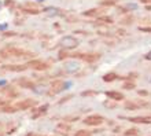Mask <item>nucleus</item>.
Masks as SVG:
<instances>
[{"instance_id":"43","label":"nucleus","mask_w":151,"mask_h":136,"mask_svg":"<svg viewBox=\"0 0 151 136\" xmlns=\"http://www.w3.org/2000/svg\"><path fill=\"white\" fill-rule=\"evenodd\" d=\"M0 6H1V3H0Z\"/></svg>"},{"instance_id":"23","label":"nucleus","mask_w":151,"mask_h":136,"mask_svg":"<svg viewBox=\"0 0 151 136\" xmlns=\"http://www.w3.org/2000/svg\"><path fill=\"white\" fill-rule=\"evenodd\" d=\"M125 10L127 11H131V10H136L137 8V4H135V3H128V4H125Z\"/></svg>"},{"instance_id":"30","label":"nucleus","mask_w":151,"mask_h":136,"mask_svg":"<svg viewBox=\"0 0 151 136\" xmlns=\"http://www.w3.org/2000/svg\"><path fill=\"white\" fill-rule=\"evenodd\" d=\"M102 6H113V4H115V0H106V1H102Z\"/></svg>"},{"instance_id":"29","label":"nucleus","mask_w":151,"mask_h":136,"mask_svg":"<svg viewBox=\"0 0 151 136\" xmlns=\"http://www.w3.org/2000/svg\"><path fill=\"white\" fill-rule=\"evenodd\" d=\"M121 24H122V25H129V24H132V17H128V18H124V19L121 21Z\"/></svg>"},{"instance_id":"10","label":"nucleus","mask_w":151,"mask_h":136,"mask_svg":"<svg viewBox=\"0 0 151 136\" xmlns=\"http://www.w3.org/2000/svg\"><path fill=\"white\" fill-rule=\"evenodd\" d=\"M28 68V65H6L3 66L4 70H10V72H24Z\"/></svg>"},{"instance_id":"8","label":"nucleus","mask_w":151,"mask_h":136,"mask_svg":"<svg viewBox=\"0 0 151 136\" xmlns=\"http://www.w3.org/2000/svg\"><path fill=\"white\" fill-rule=\"evenodd\" d=\"M29 68L32 69H36V70H45L48 69V63L44 62V60H40V59H35V60H30L28 63Z\"/></svg>"},{"instance_id":"11","label":"nucleus","mask_w":151,"mask_h":136,"mask_svg":"<svg viewBox=\"0 0 151 136\" xmlns=\"http://www.w3.org/2000/svg\"><path fill=\"white\" fill-rule=\"evenodd\" d=\"M131 122L135 124H151V116H143V117H132L128 118Z\"/></svg>"},{"instance_id":"9","label":"nucleus","mask_w":151,"mask_h":136,"mask_svg":"<svg viewBox=\"0 0 151 136\" xmlns=\"http://www.w3.org/2000/svg\"><path fill=\"white\" fill-rule=\"evenodd\" d=\"M43 12L47 17H59L62 15V10L58 7H45L43 10Z\"/></svg>"},{"instance_id":"12","label":"nucleus","mask_w":151,"mask_h":136,"mask_svg":"<svg viewBox=\"0 0 151 136\" xmlns=\"http://www.w3.org/2000/svg\"><path fill=\"white\" fill-rule=\"evenodd\" d=\"M106 96H107L109 99L115 100V102H119V100L124 99V94H121L118 91H107L106 92Z\"/></svg>"},{"instance_id":"19","label":"nucleus","mask_w":151,"mask_h":136,"mask_svg":"<svg viewBox=\"0 0 151 136\" xmlns=\"http://www.w3.org/2000/svg\"><path fill=\"white\" fill-rule=\"evenodd\" d=\"M115 78H117V74H115V73H107V74L103 76V81H106V83H111Z\"/></svg>"},{"instance_id":"36","label":"nucleus","mask_w":151,"mask_h":136,"mask_svg":"<svg viewBox=\"0 0 151 136\" xmlns=\"http://www.w3.org/2000/svg\"><path fill=\"white\" fill-rule=\"evenodd\" d=\"M119 131H121V127H115V128H114V132L115 133H119Z\"/></svg>"},{"instance_id":"3","label":"nucleus","mask_w":151,"mask_h":136,"mask_svg":"<svg viewBox=\"0 0 151 136\" xmlns=\"http://www.w3.org/2000/svg\"><path fill=\"white\" fill-rule=\"evenodd\" d=\"M60 45L65 48V50H73L78 45V40L73 36H65L62 37V40H60Z\"/></svg>"},{"instance_id":"14","label":"nucleus","mask_w":151,"mask_h":136,"mask_svg":"<svg viewBox=\"0 0 151 136\" xmlns=\"http://www.w3.org/2000/svg\"><path fill=\"white\" fill-rule=\"evenodd\" d=\"M3 92L8 96V98H10V99H11V98H15V96H18V91H17L14 87H4Z\"/></svg>"},{"instance_id":"35","label":"nucleus","mask_w":151,"mask_h":136,"mask_svg":"<svg viewBox=\"0 0 151 136\" xmlns=\"http://www.w3.org/2000/svg\"><path fill=\"white\" fill-rule=\"evenodd\" d=\"M147 94H148L147 91H139V95H143V96H146V95H147Z\"/></svg>"},{"instance_id":"15","label":"nucleus","mask_w":151,"mask_h":136,"mask_svg":"<svg viewBox=\"0 0 151 136\" xmlns=\"http://www.w3.org/2000/svg\"><path fill=\"white\" fill-rule=\"evenodd\" d=\"M80 58L84 59L85 62H95V60H98L100 58V55L99 54H87V55H83V54H81Z\"/></svg>"},{"instance_id":"5","label":"nucleus","mask_w":151,"mask_h":136,"mask_svg":"<svg viewBox=\"0 0 151 136\" xmlns=\"http://www.w3.org/2000/svg\"><path fill=\"white\" fill-rule=\"evenodd\" d=\"M48 109H50V104H47V103L43 104V106H40V107H33L30 118H32V120H37L40 117H43L44 114L48 112Z\"/></svg>"},{"instance_id":"4","label":"nucleus","mask_w":151,"mask_h":136,"mask_svg":"<svg viewBox=\"0 0 151 136\" xmlns=\"http://www.w3.org/2000/svg\"><path fill=\"white\" fill-rule=\"evenodd\" d=\"M36 106H37L36 99H24L15 103V107L18 110H29V109H33V107H36Z\"/></svg>"},{"instance_id":"27","label":"nucleus","mask_w":151,"mask_h":136,"mask_svg":"<svg viewBox=\"0 0 151 136\" xmlns=\"http://www.w3.org/2000/svg\"><path fill=\"white\" fill-rule=\"evenodd\" d=\"M4 6H6V7H8V8H12L14 6H15V1H14V0H6Z\"/></svg>"},{"instance_id":"40","label":"nucleus","mask_w":151,"mask_h":136,"mask_svg":"<svg viewBox=\"0 0 151 136\" xmlns=\"http://www.w3.org/2000/svg\"><path fill=\"white\" fill-rule=\"evenodd\" d=\"M143 3H148V1H151V0H142Z\"/></svg>"},{"instance_id":"37","label":"nucleus","mask_w":151,"mask_h":136,"mask_svg":"<svg viewBox=\"0 0 151 136\" xmlns=\"http://www.w3.org/2000/svg\"><path fill=\"white\" fill-rule=\"evenodd\" d=\"M7 28V24H3V25H0V30H3V29Z\"/></svg>"},{"instance_id":"24","label":"nucleus","mask_w":151,"mask_h":136,"mask_svg":"<svg viewBox=\"0 0 151 136\" xmlns=\"http://www.w3.org/2000/svg\"><path fill=\"white\" fill-rule=\"evenodd\" d=\"M124 88L125 89H133L135 88V83H132V81H127V83H124Z\"/></svg>"},{"instance_id":"33","label":"nucleus","mask_w":151,"mask_h":136,"mask_svg":"<svg viewBox=\"0 0 151 136\" xmlns=\"http://www.w3.org/2000/svg\"><path fill=\"white\" fill-rule=\"evenodd\" d=\"M65 56H68V54H66V52H63V51H60L59 52V59H63Z\"/></svg>"},{"instance_id":"28","label":"nucleus","mask_w":151,"mask_h":136,"mask_svg":"<svg viewBox=\"0 0 151 136\" xmlns=\"http://www.w3.org/2000/svg\"><path fill=\"white\" fill-rule=\"evenodd\" d=\"M78 120V116H72V117H66L63 121H66V122H73V121Z\"/></svg>"},{"instance_id":"2","label":"nucleus","mask_w":151,"mask_h":136,"mask_svg":"<svg viewBox=\"0 0 151 136\" xmlns=\"http://www.w3.org/2000/svg\"><path fill=\"white\" fill-rule=\"evenodd\" d=\"M66 87H69L68 83H65V81L62 80H55L52 81L51 84V88H50V95H56V94H60L62 91H65L66 89Z\"/></svg>"},{"instance_id":"42","label":"nucleus","mask_w":151,"mask_h":136,"mask_svg":"<svg viewBox=\"0 0 151 136\" xmlns=\"http://www.w3.org/2000/svg\"><path fill=\"white\" fill-rule=\"evenodd\" d=\"M37 1H44V0H37Z\"/></svg>"},{"instance_id":"13","label":"nucleus","mask_w":151,"mask_h":136,"mask_svg":"<svg viewBox=\"0 0 151 136\" xmlns=\"http://www.w3.org/2000/svg\"><path fill=\"white\" fill-rule=\"evenodd\" d=\"M70 131H72V127H70L66 121L59 122V124H58V127H56V132H59V133H65V135H66V133H69Z\"/></svg>"},{"instance_id":"7","label":"nucleus","mask_w":151,"mask_h":136,"mask_svg":"<svg viewBox=\"0 0 151 136\" xmlns=\"http://www.w3.org/2000/svg\"><path fill=\"white\" fill-rule=\"evenodd\" d=\"M17 84L19 85L21 88H26V89H33L36 87L35 83H33L30 78H28V77H21V78H18V80H17Z\"/></svg>"},{"instance_id":"21","label":"nucleus","mask_w":151,"mask_h":136,"mask_svg":"<svg viewBox=\"0 0 151 136\" xmlns=\"http://www.w3.org/2000/svg\"><path fill=\"white\" fill-rule=\"evenodd\" d=\"M103 104L106 106V107H109V109H115V107H117V103H115V100H111V99L106 100Z\"/></svg>"},{"instance_id":"1","label":"nucleus","mask_w":151,"mask_h":136,"mask_svg":"<svg viewBox=\"0 0 151 136\" xmlns=\"http://www.w3.org/2000/svg\"><path fill=\"white\" fill-rule=\"evenodd\" d=\"M83 122L88 127H98V125H102L104 122V117L100 114H91V116L85 117Z\"/></svg>"},{"instance_id":"22","label":"nucleus","mask_w":151,"mask_h":136,"mask_svg":"<svg viewBox=\"0 0 151 136\" xmlns=\"http://www.w3.org/2000/svg\"><path fill=\"white\" fill-rule=\"evenodd\" d=\"M84 15L85 17H98V10L93 8V10H88V11L84 12Z\"/></svg>"},{"instance_id":"20","label":"nucleus","mask_w":151,"mask_h":136,"mask_svg":"<svg viewBox=\"0 0 151 136\" xmlns=\"http://www.w3.org/2000/svg\"><path fill=\"white\" fill-rule=\"evenodd\" d=\"M92 131H87V129H80L74 133V136H92Z\"/></svg>"},{"instance_id":"25","label":"nucleus","mask_w":151,"mask_h":136,"mask_svg":"<svg viewBox=\"0 0 151 136\" xmlns=\"http://www.w3.org/2000/svg\"><path fill=\"white\" fill-rule=\"evenodd\" d=\"M81 95L83 96H95V95H98V92L96 91H84V92H81Z\"/></svg>"},{"instance_id":"17","label":"nucleus","mask_w":151,"mask_h":136,"mask_svg":"<svg viewBox=\"0 0 151 136\" xmlns=\"http://www.w3.org/2000/svg\"><path fill=\"white\" fill-rule=\"evenodd\" d=\"M0 112H3V113H15L18 112V109L15 107V106H3V107H0Z\"/></svg>"},{"instance_id":"34","label":"nucleus","mask_w":151,"mask_h":136,"mask_svg":"<svg viewBox=\"0 0 151 136\" xmlns=\"http://www.w3.org/2000/svg\"><path fill=\"white\" fill-rule=\"evenodd\" d=\"M25 136H39V135H37V133H35V132H28Z\"/></svg>"},{"instance_id":"18","label":"nucleus","mask_w":151,"mask_h":136,"mask_svg":"<svg viewBox=\"0 0 151 136\" xmlns=\"http://www.w3.org/2000/svg\"><path fill=\"white\" fill-rule=\"evenodd\" d=\"M124 107L127 109V110H137V109H139V104L135 103V102H125Z\"/></svg>"},{"instance_id":"32","label":"nucleus","mask_w":151,"mask_h":136,"mask_svg":"<svg viewBox=\"0 0 151 136\" xmlns=\"http://www.w3.org/2000/svg\"><path fill=\"white\" fill-rule=\"evenodd\" d=\"M68 18V21H70V22H77V17H66Z\"/></svg>"},{"instance_id":"31","label":"nucleus","mask_w":151,"mask_h":136,"mask_svg":"<svg viewBox=\"0 0 151 136\" xmlns=\"http://www.w3.org/2000/svg\"><path fill=\"white\" fill-rule=\"evenodd\" d=\"M72 98H73V95H68V96H66V98H63V99H62V100H59L58 103H59V104H62V103H65V102H68V100H70V99H72Z\"/></svg>"},{"instance_id":"6","label":"nucleus","mask_w":151,"mask_h":136,"mask_svg":"<svg viewBox=\"0 0 151 136\" xmlns=\"http://www.w3.org/2000/svg\"><path fill=\"white\" fill-rule=\"evenodd\" d=\"M63 70L69 74H73V73H77L80 70V63L76 62V60H68L63 63Z\"/></svg>"},{"instance_id":"16","label":"nucleus","mask_w":151,"mask_h":136,"mask_svg":"<svg viewBox=\"0 0 151 136\" xmlns=\"http://www.w3.org/2000/svg\"><path fill=\"white\" fill-rule=\"evenodd\" d=\"M139 129L137 128H129V129H127L125 132H124V136H137L139 135Z\"/></svg>"},{"instance_id":"39","label":"nucleus","mask_w":151,"mask_h":136,"mask_svg":"<svg viewBox=\"0 0 151 136\" xmlns=\"http://www.w3.org/2000/svg\"><path fill=\"white\" fill-rule=\"evenodd\" d=\"M6 84V81H0V87H1V85H4Z\"/></svg>"},{"instance_id":"38","label":"nucleus","mask_w":151,"mask_h":136,"mask_svg":"<svg viewBox=\"0 0 151 136\" xmlns=\"http://www.w3.org/2000/svg\"><path fill=\"white\" fill-rule=\"evenodd\" d=\"M146 59H148V60H151V51L148 52L147 55H146Z\"/></svg>"},{"instance_id":"26","label":"nucleus","mask_w":151,"mask_h":136,"mask_svg":"<svg viewBox=\"0 0 151 136\" xmlns=\"http://www.w3.org/2000/svg\"><path fill=\"white\" fill-rule=\"evenodd\" d=\"M99 21H103L104 24H113V19L110 17H99Z\"/></svg>"},{"instance_id":"41","label":"nucleus","mask_w":151,"mask_h":136,"mask_svg":"<svg viewBox=\"0 0 151 136\" xmlns=\"http://www.w3.org/2000/svg\"><path fill=\"white\" fill-rule=\"evenodd\" d=\"M0 136H4V133H3V132H1V131H0Z\"/></svg>"}]
</instances>
